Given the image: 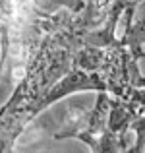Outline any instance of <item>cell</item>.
Returning a JSON list of instances; mask_svg holds the SVG:
<instances>
[{
  "instance_id": "cell-1",
  "label": "cell",
  "mask_w": 145,
  "mask_h": 153,
  "mask_svg": "<svg viewBox=\"0 0 145 153\" xmlns=\"http://www.w3.org/2000/svg\"><path fill=\"white\" fill-rule=\"evenodd\" d=\"M124 22H126V31H124V45L130 49V52L135 58H145V0H139L138 4H130L124 10Z\"/></svg>"
},
{
  "instance_id": "cell-2",
  "label": "cell",
  "mask_w": 145,
  "mask_h": 153,
  "mask_svg": "<svg viewBox=\"0 0 145 153\" xmlns=\"http://www.w3.org/2000/svg\"><path fill=\"white\" fill-rule=\"evenodd\" d=\"M130 130L135 134V146L130 147V151H143L145 149V107H143V111L132 120Z\"/></svg>"
},
{
  "instance_id": "cell-3",
  "label": "cell",
  "mask_w": 145,
  "mask_h": 153,
  "mask_svg": "<svg viewBox=\"0 0 145 153\" xmlns=\"http://www.w3.org/2000/svg\"><path fill=\"white\" fill-rule=\"evenodd\" d=\"M128 99L134 101L135 105H139V107L143 108L145 107V89H141V87H139V89H134L130 95H128Z\"/></svg>"
},
{
  "instance_id": "cell-4",
  "label": "cell",
  "mask_w": 145,
  "mask_h": 153,
  "mask_svg": "<svg viewBox=\"0 0 145 153\" xmlns=\"http://www.w3.org/2000/svg\"><path fill=\"white\" fill-rule=\"evenodd\" d=\"M126 2H128V4H138L139 0H126Z\"/></svg>"
}]
</instances>
